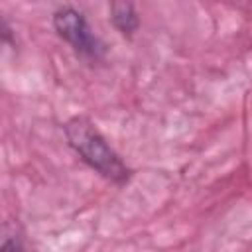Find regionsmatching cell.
I'll list each match as a JSON object with an SVG mask.
<instances>
[{
    "label": "cell",
    "instance_id": "7a4b0ae2",
    "mask_svg": "<svg viewBox=\"0 0 252 252\" xmlns=\"http://www.w3.org/2000/svg\"><path fill=\"white\" fill-rule=\"evenodd\" d=\"M53 30L57 35L71 45V49L87 59V61H100L106 53L104 41L93 32L85 14L73 6H61L53 12Z\"/></svg>",
    "mask_w": 252,
    "mask_h": 252
},
{
    "label": "cell",
    "instance_id": "3957f363",
    "mask_svg": "<svg viewBox=\"0 0 252 252\" xmlns=\"http://www.w3.org/2000/svg\"><path fill=\"white\" fill-rule=\"evenodd\" d=\"M112 26L124 35L132 37L140 28V16L136 12V6L132 2H112L108 8Z\"/></svg>",
    "mask_w": 252,
    "mask_h": 252
},
{
    "label": "cell",
    "instance_id": "277c9868",
    "mask_svg": "<svg viewBox=\"0 0 252 252\" xmlns=\"http://www.w3.org/2000/svg\"><path fill=\"white\" fill-rule=\"evenodd\" d=\"M0 252H26L24 238H22V234H20V230H18L16 224H10V222L4 224Z\"/></svg>",
    "mask_w": 252,
    "mask_h": 252
},
{
    "label": "cell",
    "instance_id": "6da1fadb",
    "mask_svg": "<svg viewBox=\"0 0 252 252\" xmlns=\"http://www.w3.org/2000/svg\"><path fill=\"white\" fill-rule=\"evenodd\" d=\"M63 132L69 148L93 171L116 185L128 183V179L132 177L130 167L108 144V140L93 120H89L87 116H73L63 124Z\"/></svg>",
    "mask_w": 252,
    "mask_h": 252
}]
</instances>
